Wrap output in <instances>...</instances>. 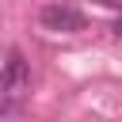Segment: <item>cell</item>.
<instances>
[{"label":"cell","mask_w":122,"mask_h":122,"mask_svg":"<svg viewBox=\"0 0 122 122\" xmlns=\"http://www.w3.org/2000/svg\"><path fill=\"white\" fill-rule=\"evenodd\" d=\"M27 88H30V69H27V61H23V53L11 50L8 61H4V72H0V95H4V99H19Z\"/></svg>","instance_id":"6da1fadb"},{"label":"cell","mask_w":122,"mask_h":122,"mask_svg":"<svg viewBox=\"0 0 122 122\" xmlns=\"http://www.w3.org/2000/svg\"><path fill=\"white\" fill-rule=\"evenodd\" d=\"M38 19H42L46 30H57V34H76V30H84V11H76L72 4H46Z\"/></svg>","instance_id":"7a4b0ae2"},{"label":"cell","mask_w":122,"mask_h":122,"mask_svg":"<svg viewBox=\"0 0 122 122\" xmlns=\"http://www.w3.org/2000/svg\"><path fill=\"white\" fill-rule=\"evenodd\" d=\"M95 4H103V8H118V11H122V0H95Z\"/></svg>","instance_id":"3957f363"},{"label":"cell","mask_w":122,"mask_h":122,"mask_svg":"<svg viewBox=\"0 0 122 122\" xmlns=\"http://www.w3.org/2000/svg\"><path fill=\"white\" fill-rule=\"evenodd\" d=\"M114 34H118V38H122V19H118V23H114Z\"/></svg>","instance_id":"277c9868"}]
</instances>
